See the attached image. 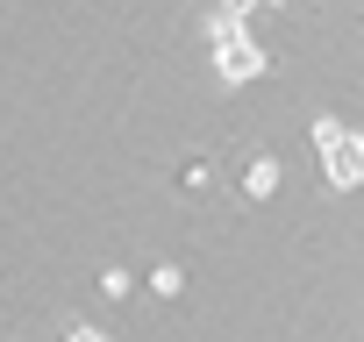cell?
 Here are the masks:
<instances>
[{
	"instance_id": "obj_1",
	"label": "cell",
	"mask_w": 364,
	"mask_h": 342,
	"mask_svg": "<svg viewBox=\"0 0 364 342\" xmlns=\"http://www.w3.org/2000/svg\"><path fill=\"white\" fill-rule=\"evenodd\" d=\"M314 157H321V179H328L336 193L364 186V136H357L350 121L321 114V121H314Z\"/></svg>"
},
{
	"instance_id": "obj_2",
	"label": "cell",
	"mask_w": 364,
	"mask_h": 342,
	"mask_svg": "<svg viewBox=\"0 0 364 342\" xmlns=\"http://www.w3.org/2000/svg\"><path fill=\"white\" fill-rule=\"evenodd\" d=\"M208 36H215V72H222L229 86H243V79H257V72H264V50H257L250 22H229V15H215V22H208Z\"/></svg>"
},
{
	"instance_id": "obj_3",
	"label": "cell",
	"mask_w": 364,
	"mask_h": 342,
	"mask_svg": "<svg viewBox=\"0 0 364 342\" xmlns=\"http://www.w3.org/2000/svg\"><path fill=\"white\" fill-rule=\"evenodd\" d=\"M243 193H250V200H272V193H279V157H250Z\"/></svg>"
},
{
	"instance_id": "obj_4",
	"label": "cell",
	"mask_w": 364,
	"mask_h": 342,
	"mask_svg": "<svg viewBox=\"0 0 364 342\" xmlns=\"http://www.w3.org/2000/svg\"><path fill=\"white\" fill-rule=\"evenodd\" d=\"M150 292H157V299H178V292H186V278H178V264H157V271H150Z\"/></svg>"
},
{
	"instance_id": "obj_5",
	"label": "cell",
	"mask_w": 364,
	"mask_h": 342,
	"mask_svg": "<svg viewBox=\"0 0 364 342\" xmlns=\"http://www.w3.org/2000/svg\"><path fill=\"white\" fill-rule=\"evenodd\" d=\"M100 292H107V299H129V271L107 264V271H100Z\"/></svg>"
},
{
	"instance_id": "obj_6",
	"label": "cell",
	"mask_w": 364,
	"mask_h": 342,
	"mask_svg": "<svg viewBox=\"0 0 364 342\" xmlns=\"http://www.w3.org/2000/svg\"><path fill=\"white\" fill-rule=\"evenodd\" d=\"M257 8H264V0H222V8H215V15H229V22H250Z\"/></svg>"
},
{
	"instance_id": "obj_7",
	"label": "cell",
	"mask_w": 364,
	"mask_h": 342,
	"mask_svg": "<svg viewBox=\"0 0 364 342\" xmlns=\"http://www.w3.org/2000/svg\"><path fill=\"white\" fill-rule=\"evenodd\" d=\"M72 342H107V335H100V328H79V335H72Z\"/></svg>"
},
{
	"instance_id": "obj_8",
	"label": "cell",
	"mask_w": 364,
	"mask_h": 342,
	"mask_svg": "<svg viewBox=\"0 0 364 342\" xmlns=\"http://www.w3.org/2000/svg\"><path fill=\"white\" fill-rule=\"evenodd\" d=\"M272 8H286V0H272Z\"/></svg>"
}]
</instances>
